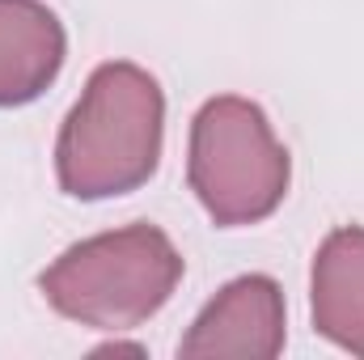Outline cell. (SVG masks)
<instances>
[{
  "mask_svg": "<svg viewBox=\"0 0 364 360\" xmlns=\"http://www.w3.org/2000/svg\"><path fill=\"white\" fill-rule=\"evenodd\" d=\"M186 182L220 229L267 221L292 182L288 149L267 110L242 93L208 97L191 119Z\"/></svg>",
  "mask_w": 364,
  "mask_h": 360,
  "instance_id": "3957f363",
  "label": "cell"
},
{
  "mask_svg": "<svg viewBox=\"0 0 364 360\" xmlns=\"http://www.w3.org/2000/svg\"><path fill=\"white\" fill-rule=\"evenodd\" d=\"M166 144V93L157 77L132 60L97 64L60 123L55 179L60 191L97 203L132 195L157 174Z\"/></svg>",
  "mask_w": 364,
  "mask_h": 360,
  "instance_id": "6da1fadb",
  "label": "cell"
},
{
  "mask_svg": "<svg viewBox=\"0 0 364 360\" xmlns=\"http://www.w3.org/2000/svg\"><path fill=\"white\" fill-rule=\"evenodd\" d=\"M314 331L348 356H364V225H339L322 238L309 271Z\"/></svg>",
  "mask_w": 364,
  "mask_h": 360,
  "instance_id": "8992f818",
  "label": "cell"
},
{
  "mask_svg": "<svg viewBox=\"0 0 364 360\" xmlns=\"http://www.w3.org/2000/svg\"><path fill=\"white\" fill-rule=\"evenodd\" d=\"M68 60L64 21L43 0H0V110L30 106Z\"/></svg>",
  "mask_w": 364,
  "mask_h": 360,
  "instance_id": "5b68a950",
  "label": "cell"
},
{
  "mask_svg": "<svg viewBox=\"0 0 364 360\" xmlns=\"http://www.w3.org/2000/svg\"><path fill=\"white\" fill-rule=\"evenodd\" d=\"M288 339V309L284 288L272 275L250 271L229 280L191 322L182 335L178 356H242L272 360L284 352Z\"/></svg>",
  "mask_w": 364,
  "mask_h": 360,
  "instance_id": "277c9868",
  "label": "cell"
},
{
  "mask_svg": "<svg viewBox=\"0 0 364 360\" xmlns=\"http://www.w3.org/2000/svg\"><path fill=\"white\" fill-rule=\"evenodd\" d=\"M110 352H132V356H144V348H140V344H119V339L97 348V356H110Z\"/></svg>",
  "mask_w": 364,
  "mask_h": 360,
  "instance_id": "52a82bcc",
  "label": "cell"
},
{
  "mask_svg": "<svg viewBox=\"0 0 364 360\" xmlns=\"http://www.w3.org/2000/svg\"><path fill=\"white\" fill-rule=\"evenodd\" d=\"M178 284V246L149 221L93 233L38 275V288L60 318L114 335L157 318Z\"/></svg>",
  "mask_w": 364,
  "mask_h": 360,
  "instance_id": "7a4b0ae2",
  "label": "cell"
}]
</instances>
